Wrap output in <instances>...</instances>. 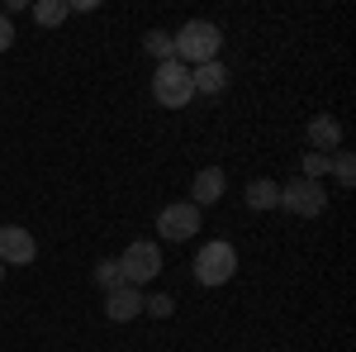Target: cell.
<instances>
[{
	"label": "cell",
	"mask_w": 356,
	"mask_h": 352,
	"mask_svg": "<svg viewBox=\"0 0 356 352\" xmlns=\"http://www.w3.org/2000/svg\"><path fill=\"white\" fill-rule=\"evenodd\" d=\"M171 38H176V62H186V67L219 62L223 33H219V24H209V20H191V24H181V33H171Z\"/></svg>",
	"instance_id": "obj_1"
},
{
	"label": "cell",
	"mask_w": 356,
	"mask_h": 352,
	"mask_svg": "<svg viewBox=\"0 0 356 352\" xmlns=\"http://www.w3.org/2000/svg\"><path fill=\"white\" fill-rule=\"evenodd\" d=\"M152 95H157V105L166 109H186L195 100V86H191V67L186 62H157V72H152Z\"/></svg>",
	"instance_id": "obj_2"
},
{
	"label": "cell",
	"mask_w": 356,
	"mask_h": 352,
	"mask_svg": "<svg viewBox=\"0 0 356 352\" xmlns=\"http://www.w3.org/2000/svg\"><path fill=\"white\" fill-rule=\"evenodd\" d=\"M157 271H162V247L152 243V238H134V243L124 247V257H119V276H124V286H147V281H157Z\"/></svg>",
	"instance_id": "obj_3"
},
{
	"label": "cell",
	"mask_w": 356,
	"mask_h": 352,
	"mask_svg": "<svg viewBox=\"0 0 356 352\" xmlns=\"http://www.w3.org/2000/svg\"><path fill=\"white\" fill-rule=\"evenodd\" d=\"M280 210L300 219H318L328 210V186L323 181H309V176H295L290 186H280Z\"/></svg>",
	"instance_id": "obj_4"
},
{
	"label": "cell",
	"mask_w": 356,
	"mask_h": 352,
	"mask_svg": "<svg viewBox=\"0 0 356 352\" xmlns=\"http://www.w3.org/2000/svg\"><path fill=\"white\" fill-rule=\"evenodd\" d=\"M238 271V247L233 243H204L195 252V281L200 286H223Z\"/></svg>",
	"instance_id": "obj_5"
},
{
	"label": "cell",
	"mask_w": 356,
	"mask_h": 352,
	"mask_svg": "<svg viewBox=\"0 0 356 352\" xmlns=\"http://www.w3.org/2000/svg\"><path fill=\"white\" fill-rule=\"evenodd\" d=\"M195 229H200V210L191 200H176V205H166L157 215V234L166 243H186V238H195Z\"/></svg>",
	"instance_id": "obj_6"
},
{
	"label": "cell",
	"mask_w": 356,
	"mask_h": 352,
	"mask_svg": "<svg viewBox=\"0 0 356 352\" xmlns=\"http://www.w3.org/2000/svg\"><path fill=\"white\" fill-rule=\"evenodd\" d=\"M33 257H38L33 234L19 224H0V267H29Z\"/></svg>",
	"instance_id": "obj_7"
},
{
	"label": "cell",
	"mask_w": 356,
	"mask_h": 352,
	"mask_svg": "<svg viewBox=\"0 0 356 352\" xmlns=\"http://www.w3.org/2000/svg\"><path fill=\"white\" fill-rule=\"evenodd\" d=\"M105 314H110L114 324L138 319V314H143V291H138V286H119V291H110V296H105Z\"/></svg>",
	"instance_id": "obj_8"
},
{
	"label": "cell",
	"mask_w": 356,
	"mask_h": 352,
	"mask_svg": "<svg viewBox=\"0 0 356 352\" xmlns=\"http://www.w3.org/2000/svg\"><path fill=\"white\" fill-rule=\"evenodd\" d=\"M223 200V171L219 167H200L191 181V205L200 210V205H219Z\"/></svg>",
	"instance_id": "obj_9"
},
{
	"label": "cell",
	"mask_w": 356,
	"mask_h": 352,
	"mask_svg": "<svg viewBox=\"0 0 356 352\" xmlns=\"http://www.w3.org/2000/svg\"><path fill=\"white\" fill-rule=\"evenodd\" d=\"M337 143H342V124H337L332 114H318V119H309V148H314V153H323V158H328Z\"/></svg>",
	"instance_id": "obj_10"
},
{
	"label": "cell",
	"mask_w": 356,
	"mask_h": 352,
	"mask_svg": "<svg viewBox=\"0 0 356 352\" xmlns=\"http://www.w3.org/2000/svg\"><path fill=\"white\" fill-rule=\"evenodd\" d=\"M191 86H195V95H219L223 86H228V67H223V62L191 67Z\"/></svg>",
	"instance_id": "obj_11"
},
{
	"label": "cell",
	"mask_w": 356,
	"mask_h": 352,
	"mask_svg": "<svg viewBox=\"0 0 356 352\" xmlns=\"http://www.w3.org/2000/svg\"><path fill=\"white\" fill-rule=\"evenodd\" d=\"M275 205H280V186H275L271 176L247 181V210H275Z\"/></svg>",
	"instance_id": "obj_12"
},
{
	"label": "cell",
	"mask_w": 356,
	"mask_h": 352,
	"mask_svg": "<svg viewBox=\"0 0 356 352\" xmlns=\"http://www.w3.org/2000/svg\"><path fill=\"white\" fill-rule=\"evenodd\" d=\"M67 15H72V5H67V0H38V5H33V20H38V24H62V20H67Z\"/></svg>",
	"instance_id": "obj_13"
},
{
	"label": "cell",
	"mask_w": 356,
	"mask_h": 352,
	"mask_svg": "<svg viewBox=\"0 0 356 352\" xmlns=\"http://www.w3.org/2000/svg\"><path fill=\"white\" fill-rule=\"evenodd\" d=\"M143 43H147V53L157 57V62H171V57H176V38H171L166 29H152V33H147Z\"/></svg>",
	"instance_id": "obj_14"
},
{
	"label": "cell",
	"mask_w": 356,
	"mask_h": 352,
	"mask_svg": "<svg viewBox=\"0 0 356 352\" xmlns=\"http://www.w3.org/2000/svg\"><path fill=\"white\" fill-rule=\"evenodd\" d=\"M95 281H100V291L110 296L124 286V276H119V257H100V267H95Z\"/></svg>",
	"instance_id": "obj_15"
},
{
	"label": "cell",
	"mask_w": 356,
	"mask_h": 352,
	"mask_svg": "<svg viewBox=\"0 0 356 352\" xmlns=\"http://www.w3.org/2000/svg\"><path fill=\"white\" fill-rule=\"evenodd\" d=\"M332 171H337V181H342V186H352V181H356V162H352V153H337Z\"/></svg>",
	"instance_id": "obj_16"
},
{
	"label": "cell",
	"mask_w": 356,
	"mask_h": 352,
	"mask_svg": "<svg viewBox=\"0 0 356 352\" xmlns=\"http://www.w3.org/2000/svg\"><path fill=\"white\" fill-rule=\"evenodd\" d=\"M323 171H328V158H323V153H304V176H309V181H318Z\"/></svg>",
	"instance_id": "obj_17"
},
{
	"label": "cell",
	"mask_w": 356,
	"mask_h": 352,
	"mask_svg": "<svg viewBox=\"0 0 356 352\" xmlns=\"http://www.w3.org/2000/svg\"><path fill=\"white\" fill-rule=\"evenodd\" d=\"M143 309H147V314H157V319H166V314H171V300L152 296V300H143Z\"/></svg>",
	"instance_id": "obj_18"
},
{
	"label": "cell",
	"mask_w": 356,
	"mask_h": 352,
	"mask_svg": "<svg viewBox=\"0 0 356 352\" xmlns=\"http://www.w3.org/2000/svg\"><path fill=\"white\" fill-rule=\"evenodd\" d=\"M15 43V29H10V15H0V53Z\"/></svg>",
	"instance_id": "obj_19"
},
{
	"label": "cell",
	"mask_w": 356,
	"mask_h": 352,
	"mask_svg": "<svg viewBox=\"0 0 356 352\" xmlns=\"http://www.w3.org/2000/svg\"><path fill=\"white\" fill-rule=\"evenodd\" d=\"M0 276H5V267H0Z\"/></svg>",
	"instance_id": "obj_20"
}]
</instances>
